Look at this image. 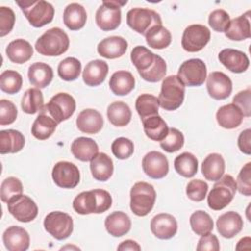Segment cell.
I'll return each instance as SVG.
<instances>
[{
    "mask_svg": "<svg viewBox=\"0 0 251 251\" xmlns=\"http://www.w3.org/2000/svg\"><path fill=\"white\" fill-rule=\"evenodd\" d=\"M159 100L156 96L148 93H143L136 98L135 109L141 118V121L158 115L159 111Z\"/></svg>",
    "mask_w": 251,
    "mask_h": 251,
    "instance_id": "obj_40",
    "label": "cell"
},
{
    "mask_svg": "<svg viewBox=\"0 0 251 251\" xmlns=\"http://www.w3.org/2000/svg\"><path fill=\"white\" fill-rule=\"evenodd\" d=\"M127 45V41L122 36H109L99 42L97 52L106 59H116L126 53Z\"/></svg>",
    "mask_w": 251,
    "mask_h": 251,
    "instance_id": "obj_21",
    "label": "cell"
},
{
    "mask_svg": "<svg viewBox=\"0 0 251 251\" xmlns=\"http://www.w3.org/2000/svg\"><path fill=\"white\" fill-rule=\"evenodd\" d=\"M185 87L177 75H169L163 79L158 97L160 106L166 111H175L184 100Z\"/></svg>",
    "mask_w": 251,
    "mask_h": 251,
    "instance_id": "obj_3",
    "label": "cell"
},
{
    "mask_svg": "<svg viewBox=\"0 0 251 251\" xmlns=\"http://www.w3.org/2000/svg\"><path fill=\"white\" fill-rule=\"evenodd\" d=\"M18 116V110L15 104L9 100H0V125L13 124Z\"/></svg>",
    "mask_w": 251,
    "mask_h": 251,
    "instance_id": "obj_53",
    "label": "cell"
},
{
    "mask_svg": "<svg viewBox=\"0 0 251 251\" xmlns=\"http://www.w3.org/2000/svg\"><path fill=\"white\" fill-rule=\"evenodd\" d=\"M225 168L223 156L219 153H211L202 162L201 171L207 180L217 181L224 176Z\"/></svg>",
    "mask_w": 251,
    "mask_h": 251,
    "instance_id": "obj_27",
    "label": "cell"
},
{
    "mask_svg": "<svg viewBox=\"0 0 251 251\" xmlns=\"http://www.w3.org/2000/svg\"><path fill=\"white\" fill-rule=\"evenodd\" d=\"M97 143L89 137L80 136L75 138L71 145V151L75 158L82 162L91 161L98 153Z\"/></svg>",
    "mask_w": 251,
    "mask_h": 251,
    "instance_id": "obj_28",
    "label": "cell"
},
{
    "mask_svg": "<svg viewBox=\"0 0 251 251\" xmlns=\"http://www.w3.org/2000/svg\"><path fill=\"white\" fill-rule=\"evenodd\" d=\"M216 225L220 235L225 238H232L241 231L243 220L238 213L229 211L221 215Z\"/></svg>",
    "mask_w": 251,
    "mask_h": 251,
    "instance_id": "obj_20",
    "label": "cell"
},
{
    "mask_svg": "<svg viewBox=\"0 0 251 251\" xmlns=\"http://www.w3.org/2000/svg\"><path fill=\"white\" fill-rule=\"evenodd\" d=\"M141 249V247L139 246V244L131 239H126L123 242L120 243V245L118 246V250L119 251H126V250H136L139 251Z\"/></svg>",
    "mask_w": 251,
    "mask_h": 251,
    "instance_id": "obj_58",
    "label": "cell"
},
{
    "mask_svg": "<svg viewBox=\"0 0 251 251\" xmlns=\"http://www.w3.org/2000/svg\"><path fill=\"white\" fill-rule=\"evenodd\" d=\"M90 171L92 176L99 181L108 180L114 172V164L112 159L103 152H98L90 161Z\"/></svg>",
    "mask_w": 251,
    "mask_h": 251,
    "instance_id": "obj_30",
    "label": "cell"
},
{
    "mask_svg": "<svg viewBox=\"0 0 251 251\" xmlns=\"http://www.w3.org/2000/svg\"><path fill=\"white\" fill-rule=\"evenodd\" d=\"M81 72V63L75 57H68L60 62L58 66L59 76L66 81H73L78 78Z\"/></svg>",
    "mask_w": 251,
    "mask_h": 251,
    "instance_id": "obj_44",
    "label": "cell"
},
{
    "mask_svg": "<svg viewBox=\"0 0 251 251\" xmlns=\"http://www.w3.org/2000/svg\"><path fill=\"white\" fill-rule=\"evenodd\" d=\"M111 149L116 158L126 160L133 154L134 145L133 142L126 137H118L113 141Z\"/></svg>",
    "mask_w": 251,
    "mask_h": 251,
    "instance_id": "obj_49",
    "label": "cell"
},
{
    "mask_svg": "<svg viewBox=\"0 0 251 251\" xmlns=\"http://www.w3.org/2000/svg\"><path fill=\"white\" fill-rule=\"evenodd\" d=\"M43 226L45 230L57 240L68 238L74 229L72 217L61 211L50 212L44 219Z\"/></svg>",
    "mask_w": 251,
    "mask_h": 251,
    "instance_id": "obj_10",
    "label": "cell"
},
{
    "mask_svg": "<svg viewBox=\"0 0 251 251\" xmlns=\"http://www.w3.org/2000/svg\"><path fill=\"white\" fill-rule=\"evenodd\" d=\"M126 24L137 33L145 35L151 27L162 25V20L160 15L153 10L133 8L126 14Z\"/></svg>",
    "mask_w": 251,
    "mask_h": 251,
    "instance_id": "obj_9",
    "label": "cell"
},
{
    "mask_svg": "<svg viewBox=\"0 0 251 251\" xmlns=\"http://www.w3.org/2000/svg\"><path fill=\"white\" fill-rule=\"evenodd\" d=\"M23 193V184L21 180L14 176H9L5 178L0 187V197L3 202L8 203V201L16 195Z\"/></svg>",
    "mask_w": 251,
    "mask_h": 251,
    "instance_id": "obj_48",
    "label": "cell"
},
{
    "mask_svg": "<svg viewBox=\"0 0 251 251\" xmlns=\"http://www.w3.org/2000/svg\"><path fill=\"white\" fill-rule=\"evenodd\" d=\"M190 226L194 233L203 236L210 233L214 228V223L208 213L202 210L194 212L189 219Z\"/></svg>",
    "mask_w": 251,
    "mask_h": 251,
    "instance_id": "obj_43",
    "label": "cell"
},
{
    "mask_svg": "<svg viewBox=\"0 0 251 251\" xmlns=\"http://www.w3.org/2000/svg\"><path fill=\"white\" fill-rule=\"evenodd\" d=\"M109 67L105 61L93 60L86 64L82 72V79L88 86H98L106 78Z\"/></svg>",
    "mask_w": 251,
    "mask_h": 251,
    "instance_id": "obj_25",
    "label": "cell"
},
{
    "mask_svg": "<svg viewBox=\"0 0 251 251\" xmlns=\"http://www.w3.org/2000/svg\"><path fill=\"white\" fill-rule=\"evenodd\" d=\"M112 206V196L104 189H92L79 193L73 201L74 210L80 215L101 214Z\"/></svg>",
    "mask_w": 251,
    "mask_h": 251,
    "instance_id": "obj_1",
    "label": "cell"
},
{
    "mask_svg": "<svg viewBox=\"0 0 251 251\" xmlns=\"http://www.w3.org/2000/svg\"><path fill=\"white\" fill-rule=\"evenodd\" d=\"M142 169L145 175L151 178H163L169 173V162L163 153L150 151L142 159Z\"/></svg>",
    "mask_w": 251,
    "mask_h": 251,
    "instance_id": "obj_15",
    "label": "cell"
},
{
    "mask_svg": "<svg viewBox=\"0 0 251 251\" xmlns=\"http://www.w3.org/2000/svg\"><path fill=\"white\" fill-rule=\"evenodd\" d=\"M184 144V136L181 131L177 128L171 127L169 128L167 136L160 141V146L166 152L174 153L178 151Z\"/></svg>",
    "mask_w": 251,
    "mask_h": 251,
    "instance_id": "obj_47",
    "label": "cell"
},
{
    "mask_svg": "<svg viewBox=\"0 0 251 251\" xmlns=\"http://www.w3.org/2000/svg\"><path fill=\"white\" fill-rule=\"evenodd\" d=\"M218 58L228 71L235 74L244 73L249 67V59L247 55L236 49H223L219 53Z\"/></svg>",
    "mask_w": 251,
    "mask_h": 251,
    "instance_id": "obj_18",
    "label": "cell"
},
{
    "mask_svg": "<svg viewBox=\"0 0 251 251\" xmlns=\"http://www.w3.org/2000/svg\"><path fill=\"white\" fill-rule=\"evenodd\" d=\"M243 118L244 115L242 111L233 103L220 107L216 113L218 124L220 126L226 129H232L239 126Z\"/></svg>",
    "mask_w": 251,
    "mask_h": 251,
    "instance_id": "obj_23",
    "label": "cell"
},
{
    "mask_svg": "<svg viewBox=\"0 0 251 251\" xmlns=\"http://www.w3.org/2000/svg\"><path fill=\"white\" fill-rule=\"evenodd\" d=\"M29 235L21 226H11L3 233V242L9 251H25L29 247Z\"/></svg>",
    "mask_w": 251,
    "mask_h": 251,
    "instance_id": "obj_19",
    "label": "cell"
},
{
    "mask_svg": "<svg viewBox=\"0 0 251 251\" xmlns=\"http://www.w3.org/2000/svg\"><path fill=\"white\" fill-rule=\"evenodd\" d=\"M57 125L53 118L40 112L32 124L31 134L39 140H45L54 133Z\"/></svg>",
    "mask_w": 251,
    "mask_h": 251,
    "instance_id": "obj_37",
    "label": "cell"
},
{
    "mask_svg": "<svg viewBox=\"0 0 251 251\" xmlns=\"http://www.w3.org/2000/svg\"><path fill=\"white\" fill-rule=\"evenodd\" d=\"M150 228L157 238L170 239L174 237L177 231V223L174 216L161 213L152 218Z\"/></svg>",
    "mask_w": 251,
    "mask_h": 251,
    "instance_id": "obj_17",
    "label": "cell"
},
{
    "mask_svg": "<svg viewBox=\"0 0 251 251\" xmlns=\"http://www.w3.org/2000/svg\"><path fill=\"white\" fill-rule=\"evenodd\" d=\"M135 85V79L131 73L127 71L115 72L109 81L112 92L118 96H125L130 93Z\"/></svg>",
    "mask_w": 251,
    "mask_h": 251,
    "instance_id": "obj_32",
    "label": "cell"
},
{
    "mask_svg": "<svg viewBox=\"0 0 251 251\" xmlns=\"http://www.w3.org/2000/svg\"><path fill=\"white\" fill-rule=\"evenodd\" d=\"M16 3L21 8L29 24L34 27L44 26L53 21L55 10L49 2L36 0L17 1Z\"/></svg>",
    "mask_w": 251,
    "mask_h": 251,
    "instance_id": "obj_6",
    "label": "cell"
},
{
    "mask_svg": "<svg viewBox=\"0 0 251 251\" xmlns=\"http://www.w3.org/2000/svg\"><path fill=\"white\" fill-rule=\"evenodd\" d=\"M208 192V184L201 179H192L186 186V195L188 198L195 202L204 200Z\"/></svg>",
    "mask_w": 251,
    "mask_h": 251,
    "instance_id": "obj_50",
    "label": "cell"
},
{
    "mask_svg": "<svg viewBox=\"0 0 251 251\" xmlns=\"http://www.w3.org/2000/svg\"><path fill=\"white\" fill-rule=\"evenodd\" d=\"M207 79V90L209 95L216 100L226 99L232 91V81L222 72L211 73Z\"/></svg>",
    "mask_w": 251,
    "mask_h": 251,
    "instance_id": "obj_16",
    "label": "cell"
},
{
    "mask_svg": "<svg viewBox=\"0 0 251 251\" xmlns=\"http://www.w3.org/2000/svg\"><path fill=\"white\" fill-rule=\"evenodd\" d=\"M52 178L56 185L61 188H75L80 179L78 168L68 161H60L52 170Z\"/></svg>",
    "mask_w": 251,
    "mask_h": 251,
    "instance_id": "obj_14",
    "label": "cell"
},
{
    "mask_svg": "<svg viewBox=\"0 0 251 251\" xmlns=\"http://www.w3.org/2000/svg\"><path fill=\"white\" fill-rule=\"evenodd\" d=\"M7 205L9 213L19 222L28 223L37 217V205L30 197L23 193L11 198Z\"/></svg>",
    "mask_w": 251,
    "mask_h": 251,
    "instance_id": "obj_12",
    "label": "cell"
},
{
    "mask_svg": "<svg viewBox=\"0 0 251 251\" xmlns=\"http://www.w3.org/2000/svg\"><path fill=\"white\" fill-rule=\"evenodd\" d=\"M6 54L11 62L16 64H24L32 57L33 48L28 41L19 38L11 41L8 44Z\"/></svg>",
    "mask_w": 251,
    "mask_h": 251,
    "instance_id": "obj_31",
    "label": "cell"
},
{
    "mask_svg": "<svg viewBox=\"0 0 251 251\" xmlns=\"http://www.w3.org/2000/svg\"><path fill=\"white\" fill-rule=\"evenodd\" d=\"M174 166L178 175L184 177H192L197 173L198 160L192 153L183 152L176 157Z\"/></svg>",
    "mask_w": 251,
    "mask_h": 251,
    "instance_id": "obj_39",
    "label": "cell"
},
{
    "mask_svg": "<svg viewBox=\"0 0 251 251\" xmlns=\"http://www.w3.org/2000/svg\"><path fill=\"white\" fill-rule=\"evenodd\" d=\"M251 90L247 88L245 90L239 91L233 97V104H235L243 113L244 117H250L251 115Z\"/></svg>",
    "mask_w": 251,
    "mask_h": 251,
    "instance_id": "obj_55",
    "label": "cell"
},
{
    "mask_svg": "<svg viewBox=\"0 0 251 251\" xmlns=\"http://www.w3.org/2000/svg\"><path fill=\"white\" fill-rule=\"evenodd\" d=\"M237 145L239 150L246 154V155H250L251 153V129L247 128L245 130H243L237 139Z\"/></svg>",
    "mask_w": 251,
    "mask_h": 251,
    "instance_id": "obj_57",
    "label": "cell"
},
{
    "mask_svg": "<svg viewBox=\"0 0 251 251\" xmlns=\"http://www.w3.org/2000/svg\"><path fill=\"white\" fill-rule=\"evenodd\" d=\"M107 117L113 126H126L131 120V111L125 102L116 101L108 106Z\"/></svg>",
    "mask_w": 251,
    "mask_h": 251,
    "instance_id": "obj_36",
    "label": "cell"
},
{
    "mask_svg": "<svg viewBox=\"0 0 251 251\" xmlns=\"http://www.w3.org/2000/svg\"><path fill=\"white\" fill-rule=\"evenodd\" d=\"M156 201V191L152 184L138 181L130 189V210L138 217L148 215Z\"/></svg>",
    "mask_w": 251,
    "mask_h": 251,
    "instance_id": "obj_5",
    "label": "cell"
},
{
    "mask_svg": "<svg viewBox=\"0 0 251 251\" xmlns=\"http://www.w3.org/2000/svg\"><path fill=\"white\" fill-rule=\"evenodd\" d=\"M210 38L211 32L207 26L203 25H191L182 33L181 46L187 52H198L207 45Z\"/></svg>",
    "mask_w": 251,
    "mask_h": 251,
    "instance_id": "obj_13",
    "label": "cell"
},
{
    "mask_svg": "<svg viewBox=\"0 0 251 251\" xmlns=\"http://www.w3.org/2000/svg\"><path fill=\"white\" fill-rule=\"evenodd\" d=\"M25 146L23 133L16 129H5L0 131V153H17Z\"/></svg>",
    "mask_w": 251,
    "mask_h": 251,
    "instance_id": "obj_34",
    "label": "cell"
},
{
    "mask_svg": "<svg viewBox=\"0 0 251 251\" xmlns=\"http://www.w3.org/2000/svg\"><path fill=\"white\" fill-rule=\"evenodd\" d=\"M250 11L231 20L225 30L226 36L234 41H241L250 38L251 28L249 16Z\"/></svg>",
    "mask_w": 251,
    "mask_h": 251,
    "instance_id": "obj_22",
    "label": "cell"
},
{
    "mask_svg": "<svg viewBox=\"0 0 251 251\" xmlns=\"http://www.w3.org/2000/svg\"><path fill=\"white\" fill-rule=\"evenodd\" d=\"M105 227L110 235L114 237H121L129 231L131 227V221L126 213L116 211L106 217Z\"/></svg>",
    "mask_w": 251,
    "mask_h": 251,
    "instance_id": "obj_26",
    "label": "cell"
},
{
    "mask_svg": "<svg viewBox=\"0 0 251 251\" xmlns=\"http://www.w3.org/2000/svg\"><path fill=\"white\" fill-rule=\"evenodd\" d=\"M15 13L9 7H0V36L10 33L15 25Z\"/></svg>",
    "mask_w": 251,
    "mask_h": 251,
    "instance_id": "obj_54",
    "label": "cell"
},
{
    "mask_svg": "<svg viewBox=\"0 0 251 251\" xmlns=\"http://www.w3.org/2000/svg\"><path fill=\"white\" fill-rule=\"evenodd\" d=\"M142 125L146 136L154 141H162L169 131L167 123L159 115L142 120Z\"/></svg>",
    "mask_w": 251,
    "mask_h": 251,
    "instance_id": "obj_35",
    "label": "cell"
},
{
    "mask_svg": "<svg viewBox=\"0 0 251 251\" xmlns=\"http://www.w3.org/2000/svg\"><path fill=\"white\" fill-rule=\"evenodd\" d=\"M145 39L149 47L154 49H164L172 42L171 32L162 25L151 27L145 34Z\"/></svg>",
    "mask_w": 251,
    "mask_h": 251,
    "instance_id": "obj_38",
    "label": "cell"
},
{
    "mask_svg": "<svg viewBox=\"0 0 251 251\" xmlns=\"http://www.w3.org/2000/svg\"><path fill=\"white\" fill-rule=\"evenodd\" d=\"M75 100L66 92L55 94L50 101L44 105L41 113H45L55 120L57 124L70 119L75 111Z\"/></svg>",
    "mask_w": 251,
    "mask_h": 251,
    "instance_id": "obj_7",
    "label": "cell"
},
{
    "mask_svg": "<svg viewBox=\"0 0 251 251\" xmlns=\"http://www.w3.org/2000/svg\"><path fill=\"white\" fill-rule=\"evenodd\" d=\"M166 72H167V64L165 60L161 56L156 55L155 61L152 64V66L147 71L141 72L138 74L141 76V78H143L146 81L157 82L165 77Z\"/></svg>",
    "mask_w": 251,
    "mask_h": 251,
    "instance_id": "obj_46",
    "label": "cell"
},
{
    "mask_svg": "<svg viewBox=\"0 0 251 251\" xmlns=\"http://www.w3.org/2000/svg\"><path fill=\"white\" fill-rule=\"evenodd\" d=\"M27 76L32 85L37 88H45L53 79V70L48 64L36 62L29 66Z\"/></svg>",
    "mask_w": 251,
    "mask_h": 251,
    "instance_id": "obj_29",
    "label": "cell"
},
{
    "mask_svg": "<svg viewBox=\"0 0 251 251\" xmlns=\"http://www.w3.org/2000/svg\"><path fill=\"white\" fill-rule=\"evenodd\" d=\"M70 46L68 34L60 27L46 30L35 42V50L44 56H60Z\"/></svg>",
    "mask_w": 251,
    "mask_h": 251,
    "instance_id": "obj_2",
    "label": "cell"
},
{
    "mask_svg": "<svg viewBox=\"0 0 251 251\" xmlns=\"http://www.w3.org/2000/svg\"><path fill=\"white\" fill-rule=\"evenodd\" d=\"M155 57L156 54L141 45L133 47L130 53V60L138 73L147 71L154 63Z\"/></svg>",
    "mask_w": 251,
    "mask_h": 251,
    "instance_id": "obj_42",
    "label": "cell"
},
{
    "mask_svg": "<svg viewBox=\"0 0 251 251\" xmlns=\"http://www.w3.org/2000/svg\"><path fill=\"white\" fill-rule=\"evenodd\" d=\"M196 249L198 251H218L220 250V243L218 237L215 234L208 233L206 235L201 236L198 240V244Z\"/></svg>",
    "mask_w": 251,
    "mask_h": 251,
    "instance_id": "obj_56",
    "label": "cell"
},
{
    "mask_svg": "<svg viewBox=\"0 0 251 251\" xmlns=\"http://www.w3.org/2000/svg\"><path fill=\"white\" fill-rule=\"evenodd\" d=\"M76 126L84 133H98L103 126V117L97 110L85 109L78 114L76 118Z\"/></svg>",
    "mask_w": 251,
    "mask_h": 251,
    "instance_id": "obj_24",
    "label": "cell"
},
{
    "mask_svg": "<svg viewBox=\"0 0 251 251\" xmlns=\"http://www.w3.org/2000/svg\"><path fill=\"white\" fill-rule=\"evenodd\" d=\"M126 3V0L123 2L116 0L103 1L95 14V22L98 27L104 31L116 29L122 20L121 7Z\"/></svg>",
    "mask_w": 251,
    "mask_h": 251,
    "instance_id": "obj_8",
    "label": "cell"
},
{
    "mask_svg": "<svg viewBox=\"0 0 251 251\" xmlns=\"http://www.w3.org/2000/svg\"><path fill=\"white\" fill-rule=\"evenodd\" d=\"M229 22H230L229 15L223 9L214 10L209 15V19H208L209 25L212 27V29L218 32H225Z\"/></svg>",
    "mask_w": 251,
    "mask_h": 251,
    "instance_id": "obj_51",
    "label": "cell"
},
{
    "mask_svg": "<svg viewBox=\"0 0 251 251\" xmlns=\"http://www.w3.org/2000/svg\"><path fill=\"white\" fill-rule=\"evenodd\" d=\"M23 85L22 75L13 70L4 71L0 75V88L8 94H15L19 92Z\"/></svg>",
    "mask_w": 251,
    "mask_h": 251,
    "instance_id": "obj_45",
    "label": "cell"
},
{
    "mask_svg": "<svg viewBox=\"0 0 251 251\" xmlns=\"http://www.w3.org/2000/svg\"><path fill=\"white\" fill-rule=\"evenodd\" d=\"M64 24L71 30H78L82 28L87 20V14L83 6L78 3L69 4L63 14Z\"/></svg>",
    "mask_w": 251,
    "mask_h": 251,
    "instance_id": "obj_33",
    "label": "cell"
},
{
    "mask_svg": "<svg viewBox=\"0 0 251 251\" xmlns=\"http://www.w3.org/2000/svg\"><path fill=\"white\" fill-rule=\"evenodd\" d=\"M236 182V189L245 195H251V163L248 162L244 165V167L240 170Z\"/></svg>",
    "mask_w": 251,
    "mask_h": 251,
    "instance_id": "obj_52",
    "label": "cell"
},
{
    "mask_svg": "<svg viewBox=\"0 0 251 251\" xmlns=\"http://www.w3.org/2000/svg\"><path fill=\"white\" fill-rule=\"evenodd\" d=\"M21 107L25 113L30 115L40 112L44 107V99L39 88L27 89L22 98Z\"/></svg>",
    "mask_w": 251,
    "mask_h": 251,
    "instance_id": "obj_41",
    "label": "cell"
},
{
    "mask_svg": "<svg viewBox=\"0 0 251 251\" xmlns=\"http://www.w3.org/2000/svg\"><path fill=\"white\" fill-rule=\"evenodd\" d=\"M235 192V179L230 175L223 176L219 180H217L207 196L209 208L215 211L223 210L232 201Z\"/></svg>",
    "mask_w": 251,
    "mask_h": 251,
    "instance_id": "obj_4",
    "label": "cell"
},
{
    "mask_svg": "<svg viewBox=\"0 0 251 251\" xmlns=\"http://www.w3.org/2000/svg\"><path fill=\"white\" fill-rule=\"evenodd\" d=\"M177 76L186 86H200L207 78V68L201 59L184 61L177 72Z\"/></svg>",
    "mask_w": 251,
    "mask_h": 251,
    "instance_id": "obj_11",
    "label": "cell"
}]
</instances>
